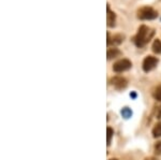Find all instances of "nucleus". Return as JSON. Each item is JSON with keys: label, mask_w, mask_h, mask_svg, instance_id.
Here are the masks:
<instances>
[{"label": "nucleus", "mask_w": 161, "mask_h": 160, "mask_svg": "<svg viewBox=\"0 0 161 160\" xmlns=\"http://www.w3.org/2000/svg\"><path fill=\"white\" fill-rule=\"evenodd\" d=\"M106 55H108V59L110 60V59H114L121 56V52L118 48H108L106 52Z\"/></svg>", "instance_id": "obj_8"}, {"label": "nucleus", "mask_w": 161, "mask_h": 160, "mask_svg": "<svg viewBox=\"0 0 161 160\" xmlns=\"http://www.w3.org/2000/svg\"><path fill=\"white\" fill-rule=\"evenodd\" d=\"M154 35H155L154 29H152V28L146 25H142L140 26L136 37L133 38V41L137 47H143V46H145L152 40Z\"/></svg>", "instance_id": "obj_1"}, {"label": "nucleus", "mask_w": 161, "mask_h": 160, "mask_svg": "<svg viewBox=\"0 0 161 160\" xmlns=\"http://www.w3.org/2000/svg\"><path fill=\"white\" fill-rule=\"evenodd\" d=\"M124 39H125V37L123 35H120V33L113 36V37L111 38L110 32H108V41H106V44L108 45H118V44H120V43H123Z\"/></svg>", "instance_id": "obj_7"}, {"label": "nucleus", "mask_w": 161, "mask_h": 160, "mask_svg": "<svg viewBox=\"0 0 161 160\" xmlns=\"http://www.w3.org/2000/svg\"><path fill=\"white\" fill-rule=\"evenodd\" d=\"M153 135H154L155 138H160L161 136V122L158 123L153 129Z\"/></svg>", "instance_id": "obj_10"}, {"label": "nucleus", "mask_w": 161, "mask_h": 160, "mask_svg": "<svg viewBox=\"0 0 161 160\" xmlns=\"http://www.w3.org/2000/svg\"><path fill=\"white\" fill-rule=\"evenodd\" d=\"M111 84L117 89H124L127 87V80L123 76H114L111 79Z\"/></svg>", "instance_id": "obj_5"}, {"label": "nucleus", "mask_w": 161, "mask_h": 160, "mask_svg": "<svg viewBox=\"0 0 161 160\" xmlns=\"http://www.w3.org/2000/svg\"><path fill=\"white\" fill-rule=\"evenodd\" d=\"M155 153L156 155H160L161 154V142H157L155 146Z\"/></svg>", "instance_id": "obj_14"}, {"label": "nucleus", "mask_w": 161, "mask_h": 160, "mask_svg": "<svg viewBox=\"0 0 161 160\" xmlns=\"http://www.w3.org/2000/svg\"><path fill=\"white\" fill-rule=\"evenodd\" d=\"M137 17L142 20H152L158 17V12L152 7H142L136 12Z\"/></svg>", "instance_id": "obj_2"}, {"label": "nucleus", "mask_w": 161, "mask_h": 160, "mask_svg": "<svg viewBox=\"0 0 161 160\" xmlns=\"http://www.w3.org/2000/svg\"><path fill=\"white\" fill-rule=\"evenodd\" d=\"M106 22H108V27H115L116 24V14L113 12L110 8V4L106 6Z\"/></svg>", "instance_id": "obj_6"}, {"label": "nucleus", "mask_w": 161, "mask_h": 160, "mask_svg": "<svg viewBox=\"0 0 161 160\" xmlns=\"http://www.w3.org/2000/svg\"><path fill=\"white\" fill-rule=\"evenodd\" d=\"M153 52L156 54H161V41L159 39H156L153 43Z\"/></svg>", "instance_id": "obj_9"}, {"label": "nucleus", "mask_w": 161, "mask_h": 160, "mask_svg": "<svg viewBox=\"0 0 161 160\" xmlns=\"http://www.w3.org/2000/svg\"><path fill=\"white\" fill-rule=\"evenodd\" d=\"M114 135V131L113 129H112L111 127H108L106 128V142H108V145H110L111 144V140H112V136H113Z\"/></svg>", "instance_id": "obj_12"}, {"label": "nucleus", "mask_w": 161, "mask_h": 160, "mask_svg": "<svg viewBox=\"0 0 161 160\" xmlns=\"http://www.w3.org/2000/svg\"><path fill=\"white\" fill-rule=\"evenodd\" d=\"M121 115H123L125 118H129V117H131V115H132V111L129 109V108H124V109L121 110Z\"/></svg>", "instance_id": "obj_13"}, {"label": "nucleus", "mask_w": 161, "mask_h": 160, "mask_svg": "<svg viewBox=\"0 0 161 160\" xmlns=\"http://www.w3.org/2000/svg\"><path fill=\"white\" fill-rule=\"evenodd\" d=\"M158 63H159V60H158L157 57L147 56V57L144 59V61H143V70L145 72H149V71L154 70L156 67H157Z\"/></svg>", "instance_id": "obj_4"}, {"label": "nucleus", "mask_w": 161, "mask_h": 160, "mask_svg": "<svg viewBox=\"0 0 161 160\" xmlns=\"http://www.w3.org/2000/svg\"><path fill=\"white\" fill-rule=\"evenodd\" d=\"M132 67V63L129 59H126V58H123L120 60L116 61L113 66V70L117 73H120V72H124V71H127L129 70Z\"/></svg>", "instance_id": "obj_3"}, {"label": "nucleus", "mask_w": 161, "mask_h": 160, "mask_svg": "<svg viewBox=\"0 0 161 160\" xmlns=\"http://www.w3.org/2000/svg\"><path fill=\"white\" fill-rule=\"evenodd\" d=\"M111 160H116V159H111Z\"/></svg>", "instance_id": "obj_15"}, {"label": "nucleus", "mask_w": 161, "mask_h": 160, "mask_svg": "<svg viewBox=\"0 0 161 160\" xmlns=\"http://www.w3.org/2000/svg\"><path fill=\"white\" fill-rule=\"evenodd\" d=\"M153 96L156 100H158V101H161V85L160 86H158L157 88L154 90V92H153Z\"/></svg>", "instance_id": "obj_11"}]
</instances>
